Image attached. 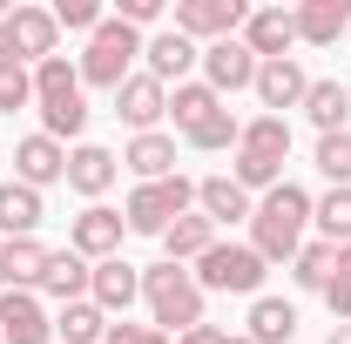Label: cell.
<instances>
[{
  "label": "cell",
  "instance_id": "obj_1",
  "mask_svg": "<svg viewBox=\"0 0 351 344\" xmlns=\"http://www.w3.org/2000/svg\"><path fill=\"white\" fill-rule=\"evenodd\" d=\"M304 223H311V196L298 182H277L257 203V216H250V250L263 263H291L304 250Z\"/></svg>",
  "mask_w": 351,
  "mask_h": 344
},
{
  "label": "cell",
  "instance_id": "obj_2",
  "mask_svg": "<svg viewBox=\"0 0 351 344\" xmlns=\"http://www.w3.org/2000/svg\"><path fill=\"white\" fill-rule=\"evenodd\" d=\"M142 297H149V317H156V331H196L203 324V291H196V277L182 270V263H156V270H142Z\"/></svg>",
  "mask_w": 351,
  "mask_h": 344
},
{
  "label": "cell",
  "instance_id": "obj_3",
  "mask_svg": "<svg viewBox=\"0 0 351 344\" xmlns=\"http://www.w3.org/2000/svg\"><path fill=\"white\" fill-rule=\"evenodd\" d=\"M142 54V34H135L129 21H115V14H101V27L88 34V54L75 61L82 68L88 88H122L129 82V61Z\"/></svg>",
  "mask_w": 351,
  "mask_h": 344
},
{
  "label": "cell",
  "instance_id": "obj_4",
  "mask_svg": "<svg viewBox=\"0 0 351 344\" xmlns=\"http://www.w3.org/2000/svg\"><path fill=\"white\" fill-rule=\"evenodd\" d=\"M189 203H196V182H189V175H162V182H142V189L129 196L122 223L142 230V236H162L176 216H189Z\"/></svg>",
  "mask_w": 351,
  "mask_h": 344
},
{
  "label": "cell",
  "instance_id": "obj_5",
  "mask_svg": "<svg viewBox=\"0 0 351 344\" xmlns=\"http://www.w3.org/2000/svg\"><path fill=\"white\" fill-rule=\"evenodd\" d=\"M263 270H270V263H263L250 243H210V250L196 257V291H243V297H257Z\"/></svg>",
  "mask_w": 351,
  "mask_h": 344
},
{
  "label": "cell",
  "instance_id": "obj_6",
  "mask_svg": "<svg viewBox=\"0 0 351 344\" xmlns=\"http://www.w3.org/2000/svg\"><path fill=\"white\" fill-rule=\"evenodd\" d=\"M243 21H250V7H243V0H176V34H189L196 47L237 41V34H243Z\"/></svg>",
  "mask_w": 351,
  "mask_h": 344
},
{
  "label": "cell",
  "instance_id": "obj_7",
  "mask_svg": "<svg viewBox=\"0 0 351 344\" xmlns=\"http://www.w3.org/2000/svg\"><path fill=\"white\" fill-rule=\"evenodd\" d=\"M122 236H129L122 210L88 203V210L75 216V230H68V250H75V257H88V263H108V257H122Z\"/></svg>",
  "mask_w": 351,
  "mask_h": 344
},
{
  "label": "cell",
  "instance_id": "obj_8",
  "mask_svg": "<svg viewBox=\"0 0 351 344\" xmlns=\"http://www.w3.org/2000/svg\"><path fill=\"white\" fill-rule=\"evenodd\" d=\"M115 115H122L135 135H156V122L169 115V88H162L149 68H142V75H129V82L115 88Z\"/></svg>",
  "mask_w": 351,
  "mask_h": 344
},
{
  "label": "cell",
  "instance_id": "obj_9",
  "mask_svg": "<svg viewBox=\"0 0 351 344\" xmlns=\"http://www.w3.org/2000/svg\"><path fill=\"white\" fill-rule=\"evenodd\" d=\"M237 41L250 47L257 61H291V47H298V14H284V7H257V14L243 21Z\"/></svg>",
  "mask_w": 351,
  "mask_h": 344
},
{
  "label": "cell",
  "instance_id": "obj_10",
  "mask_svg": "<svg viewBox=\"0 0 351 344\" xmlns=\"http://www.w3.org/2000/svg\"><path fill=\"white\" fill-rule=\"evenodd\" d=\"M14 182L47 189V182H68V149L54 135H21L14 142Z\"/></svg>",
  "mask_w": 351,
  "mask_h": 344
},
{
  "label": "cell",
  "instance_id": "obj_11",
  "mask_svg": "<svg viewBox=\"0 0 351 344\" xmlns=\"http://www.w3.org/2000/svg\"><path fill=\"white\" fill-rule=\"evenodd\" d=\"M257 54L243 41H210L203 47V82L217 88V95H237V88H257Z\"/></svg>",
  "mask_w": 351,
  "mask_h": 344
},
{
  "label": "cell",
  "instance_id": "obj_12",
  "mask_svg": "<svg viewBox=\"0 0 351 344\" xmlns=\"http://www.w3.org/2000/svg\"><path fill=\"white\" fill-rule=\"evenodd\" d=\"M142 297V270H135L129 257H108V263H95V284H88V304L101 310V317H122L129 304Z\"/></svg>",
  "mask_w": 351,
  "mask_h": 344
},
{
  "label": "cell",
  "instance_id": "obj_13",
  "mask_svg": "<svg viewBox=\"0 0 351 344\" xmlns=\"http://www.w3.org/2000/svg\"><path fill=\"white\" fill-rule=\"evenodd\" d=\"M54 338V317L41 310L34 291H7L0 297V344H47Z\"/></svg>",
  "mask_w": 351,
  "mask_h": 344
},
{
  "label": "cell",
  "instance_id": "obj_14",
  "mask_svg": "<svg viewBox=\"0 0 351 344\" xmlns=\"http://www.w3.org/2000/svg\"><path fill=\"white\" fill-rule=\"evenodd\" d=\"M142 61H149V75H156L162 88H169V82L182 88V82H189V68L203 61V47L189 41V34H176V27H169V34H156V41H142Z\"/></svg>",
  "mask_w": 351,
  "mask_h": 344
},
{
  "label": "cell",
  "instance_id": "obj_15",
  "mask_svg": "<svg viewBox=\"0 0 351 344\" xmlns=\"http://www.w3.org/2000/svg\"><path fill=\"white\" fill-rule=\"evenodd\" d=\"M304 95H311V75L298 68V61H263V68H257V101L270 108V115L304 108Z\"/></svg>",
  "mask_w": 351,
  "mask_h": 344
},
{
  "label": "cell",
  "instance_id": "obj_16",
  "mask_svg": "<svg viewBox=\"0 0 351 344\" xmlns=\"http://www.w3.org/2000/svg\"><path fill=\"white\" fill-rule=\"evenodd\" d=\"M41 270H47V243L41 236H7V243H0V284H7V291H41Z\"/></svg>",
  "mask_w": 351,
  "mask_h": 344
},
{
  "label": "cell",
  "instance_id": "obj_17",
  "mask_svg": "<svg viewBox=\"0 0 351 344\" xmlns=\"http://www.w3.org/2000/svg\"><path fill=\"white\" fill-rule=\"evenodd\" d=\"M7 27H14V47H21V61H34L41 68L54 41H61V27H54V7H14L7 14Z\"/></svg>",
  "mask_w": 351,
  "mask_h": 344
},
{
  "label": "cell",
  "instance_id": "obj_18",
  "mask_svg": "<svg viewBox=\"0 0 351 344\" xmlns=\"http://www.w3.org/2000/svg\"><path fill=\"white\" fill-rule=\"evenodd\" d=\"M88 284H95V263L75 257V250H47V270H41V291L54 304H82Z\"/></svg>",
  "mask_w": 351,
  "mask_h": 344
},
{
  "label": "cell",
  "instance_id": "obj_19",
  "mask_svg": "<svg viewBox=\"0 0 351 344\" xmlns=\"http://www.w3.org/2000/svg\"><path fill=\"white\" fill-rule=\"evenodd\" d=\"M338 34H351V0H304L298 7V41L338 47Z\"/></svg>",
  "mask_w": 351,
  "mask_h": 344
},
{
  "label": "cell",
  "instance_id": "obj_20",
  "mask_svg": "<svg viewBox=\"0 0 351 344\" xmlns=\"http://www.w3.org/2000/svg\"><path fill=\"white\" fill-rule=\"evenodd\" d=\"M210 243H217V223L203 210H189V216H176L169 230H162V263H196Z\"/></svg>",
  "mask_w": 351,
  "mask_h": 344
},
{
  "label": "cell",
  "instance_id": "obj_21",
  "mask_svg": "<svg viewBox=\"0 0 351 344\" xmlns=\"http://www.w3.org/2000/svg\"><path fill=\"white\" fill-rule=\"evenodd\" d=\"M196 210L210 216V223H243V216H257V203L230 175H210V182H196Z\"/></svg>",
  "mask_w": 351,
  "mask_h": 344
},
{
  "label": "cell",
  "instance_id": "obj_22",
  "mask_svg": "<svg viewBox=\"0 0 351 344\" xmlns=\"http://www.w3.org/2000/svg\"><path fill=\"white\" fill-rule=\"evenodd\" d=\"M250 344H291L298 338V304L284 297H257L250 304V331H243Z\"/></svg>",
  "mask_w": 351,
  "mask_h": 344
},
{
  "label": "cell",
  "instance_id": "obj_23",
  "mask_svg": "<svg viewBox=\"0 0 351 344\" xmlns=\"http://www.w3.org/2000/svg\"><path fill=\"white\" fill-rule=\"evenodd\" d=\"M108 182H115V156H108V149H95V142L68 149V189H82V196H101Z\"/></svg>",
  "mask_w": 351,
  "mask_h": 344
},
{
  "label": "cell",
  "instance_id": "obj_24",
  "mask_svg": "<svg viewBox=\"0 0 351 344\" xmlns=\"http://www.w3.org/2000/svg\"><path fill=\"white\" fill-rule=\"evenodd\" d=\"M122 162H129L142 182H162V175H176V142L162 129H156V135H135L129 149H122Z\"/></svg>",
  "mask_w": 351,
  "mask_h": 344
},
{
  "label": "cell",
  "instance_id": "obj_25",
  "mask_svg": "<svg viewBox=\"0 0 351 344\" xmlns=\"http://www.w3.org/2000/svg\"><path fill=\"white\" fill-rule=\"evenodd\" d=\"M0 230H7V236H34V230H41V189L0 182Z\"/></svg>",
  "mask_w": 351,
  "mask_h": 344
},
{
  "label": "cell",
  "instance_id": "obj_26",
  "mask_svg": "<svg viewBox=\"0 0 351 344\" xmlns=\"http://www.w3.org/2000/svg\"><path fill=\"white\" fill-rule=\"evenodd\" d=\"M217 108H223V95H217L210 82H182V88L169 95V115H176V129H182V135H189V129H203Z\"/></svg>",
  "mask_w": 351,
  "mask_h": 344
},
{
  "label": "cell",
  "instance_id": "obj_27",
  "mask_svg": "<svg viewBox=\"0 0 351 344\" xmlns=\"http://www.w3.org/2000/svg\"><path fill=\"white\" fill-rule=\"evenodd\" d=\"M304 115H311V122H317L324 135H338V129L351 122V95H345V82H311Z\"/></svg>",
  "mask_w": 351,
  "mask_h": 344
},
{
  "label": "cell",
  "instance_id": "obj_28",
  "mask_svg": "<svg viewBox=\"0 0 351 344\" xmlns=\"http://www.w3.org/2000/svg\"><path fill=\"white\" fill-rule=\"evenodd\" d=\"M237 149L284 162V156H291V122H284V115H257V122H243V142H237Z\"/></svg>",
  "mask_w": 351,
  "mask_h": 344
},
{
  "label": "cell",
  "instance_id": "obj_29",
  "mask_svg": "<svg viewBox=\"0 0 351 344\" xmlns=\"http://www.w3.org/2000/svg\"><path fill=\"white\" fill-rule=\"evenodd\" d=\"M54 331H61L68 344H101V338H108V317H101V310H95V304L82 297V304H61Z\"/></svg>",
  "mask_w": 351,
  "mask_h": 344
},
{
  "label": "cell",
  "instance_id": "obj_30",
  "mask_svg": "<svg viewBox=\"0 0 351 344\" xmlns=\"http://www.w3.org/2000/svg\"><path fill=\"white\" fill-rule=\"evenodd\" d=\"M61 95H82V68L68 54H47L34 68V101H61Z\"/></svg>",
  "mask_w": 351,
  "mask_h": 344
},
{
  "label": "cell",
  "instance_id": "obj_31",
  "mask_svg": "<svg viewBox=\"0 0 351 344\" xmlns=\"http://www.w3.org/2000/svg\"><path fill=\"white\" fill-rule=\"evenodd\" d=\"M331 270H338V243H324V236L304 243V250L291 257V277H298L304 291H324V284H331Z\"/></svg>",
  "mask_w": 351,
  "mask_h": 344
},
{
  "label": "cell",
  "instance_id": "obj_32",
  "mask_svg": "<svg viewBox=\"0 0 351 344\" xmlns=\"http://www.w3.org/2000/svg\"><path fill=\"white\" fill-rule=\"evenodd\" d=\"M311 223L324 230V243H351V189H331L324 203H311Z\"/></svg>",
  "mask_w": 351,
  "mask_h": 344
},
{
  "label": "cell",
  "instance_id": "obj_33",
  "mask_svg": "<svg viewBox=\"0 0 351 344\" xmlns=\"http://www.w3.org/2000/svg\"><path fill=\"white\" fill-rule=\"evenodd\" d=\"M88 129V101L82 95H61V101H41V135H82Z\"/></svg>",
  "mask_w": 351,
  "mask_h": 344
},
{
  "label": "cell",
  "instance_id": "obj_34",
  "mask_svg": "<svg viewBox=\"0 0 351 344\" xmlns=\"http://www.w3.org/2000/svg\"><path fill=\"white\" fill-rule=\"evenodd\" d=\"M317 169L331 175V189H351V129L317 135Z\"/></svg>",
  "mask_w": 351,
  "mask_h": 344
},
{
  "label": "cell",
  "instance_id": "obj_35",
  "mask_svg": "<svg viewBox=\"0 0 351 344\" xmlns=\"http://www.w3.org/2000/svg\"><path fill=\"white\" fill-rule=\"evenodd\" d=\"M230 182H237V189H263V196H270V189L284 182V162H270V156H243V149H237V169H230Z\"/></svg>",
  "mask_w": 351,
  "mask_h": 344
},
{
  "label": "cell",
  "instance_id": "obj_36",
  "mask_svg": "<svg viewBox=\"0 0 351 344\" xmlns=\"http://www.w3.org/2000/svg\"><path fill=\"white\" fill-rule=\"evenodd\" d=\"M182 142H189V149H237V142H243V122H237L230 108H217L203 129H189Z\"/></svg>",
  "mask_w": 351,
  "mask_h": 344
},
{
  "label": "cell",
  "instance_id": "obj_37",
  "mask_svg": "<svg viewBox=\"0 0 351 344\" xmlns=\"http://www.w3.org/2000/svg\"><path fill=\"white\" fill-rule=\"evenodd\" d=\"M34 101V68H0V115Z\"/></svg>",
  "mask_w": 351,
  "mask_h": 344
},
{
  "label": "cell",
  "instance_id": "obj_38",
  "mask_svg": "<svg viewBox=\"0 0 351 344\" xmlns=\"http://www.w3.org/2000/svg\"><path fill=\"white\" fill-rule=\"evenodd\" d=\"M54 27L95 34V27H101V7H95V0H61V7H54Z\"/></svg>",
  "mask_w": 351,
  "mask_h": 344
},
{
  "label": "cell",
  "instance_id": "obj_39",
  "mask_svg": "<svg viewBox=\"0 0 351 344\" xmlns=\"http://www.w3.org/2000/svg\"><path fill=\"white\" fill-rule=\"evenodd\" d=\"M101 344H176L169 331H156V324H108V338Z\"/></svg>",
  "mask_w": 351,
  "mask_h": 344
},
{
  "label": "cell",
  "instance_id": "obj_40",
  "mask_svg": "<svg viewBox=\"0 0 351 344\" xmlns=\"http://www.w3.org/2000/svg\"><path fill=\"white\" fill-rule=\"evenodd\" d=\"M324 304H331V317H338V324H351V277H338V270H331V284H324Z\"/></svg>",
  "mask_w": 351,
  "mask_h": 344
},
{
  "label": "cell",
  "instance_id": "obj_41",
  "mask_svg": "<svg viewBox=\"0 0 351 344\" xmlns=\"http://www.w3.org/2000/svg\"><path fill=\"white\" fill-rule=\"evenodd\" d=\"M156 14H162V0H122L115 7V21H129V27H149Z\"/></svg>",
  "mask_w": 351,
  "mask_h": 344
},
{
  "label": "cell",
  "instance_id": "obj_42",
  "mask_svg": "<svg viewBox=\"0 0 351 344\" xmlns=\"http://www.w3.org/2000/svg\"><path fill=\"white\" fill-rule=\"evenodd\" d=\"M176 344H230V331H217V324H196V331H182Z\"/></svg>",
  "mask_w": 351,
  "mask_h": 344
},
{
  "label": "cell",
  "instance_id": "obj_43",
  "mask_svg": "<svg viewBox=\"0 0 351 344\" xmlns=\"http://www.w3.org/2000/svg\"><path fill=\"white\" fill-rule=\"evenodd\" d=\"M0 68H27L21 47H14V27H7V21H0Z\"/></svg>",
  "mask_w": 351,
  "mask_h": 344
},
{
  "label": "cell",
  "instance_id": "obj_44",
  "mask_svg": "<svg viewBox=\"0 0 351 344\" xmlns=\"http://www.w3.org/2000/svg\"><path fill=\"white\" fill-rule=\"evenodd\" d=\"M338 277H351V243H338Z\"/></svg>",
  "mask_w": 351,
  "mask_h": 344
},
{
  "label": "cell",
  "instance_id": "obj_45",
  "mask_svg": "<svg viewBox=\"0 0 351 344\" xmlns=\"http://www.w3.org/2000/svg\"><path fill=\"white\" fill-rule=\"evenodd\" d=\"M331 344H351V324H338V331H331Z\"/></svg>",
  "mask_w": 351,
  "mask_h": 344
},
{
  "label": "cell",
  "instance_id": "obj_46",
  "mask_svg": "<svg viewBox=\"0 0 351 344\" xmlns=\"http://www.w3.org/2000/svg\"><path fill=\"white\" fill-rule=\"evenodd\" d=\"M230 344H250V338H230Z\"/></svg>",
  "mask_w": 351,
  "mask_h": 344
},
{
  "label": "cell",
  "instance_id": "obj_47",
  "mask_svg": "<svg viewBox=\"0 0 351 344\" xmlns=\"http://www.w3.org/2000/svg\"><path fill=\"white\" fill-rule=\"evenodd\" d=\"M345 41H351V34H345Z\"/></svg>",
  "mask_w": 351,
  "mask_h": 344
}]
</instances>
